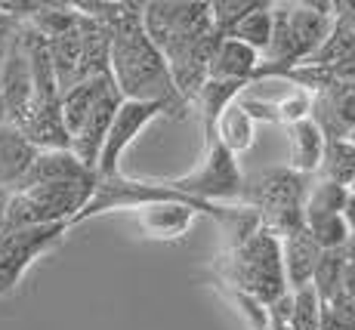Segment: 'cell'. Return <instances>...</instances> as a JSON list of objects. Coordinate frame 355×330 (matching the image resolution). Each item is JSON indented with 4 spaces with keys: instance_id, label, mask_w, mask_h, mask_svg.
<instances>
[{
    "instance_id": "28",
    "label": "cell",
    "mask_w": 355,
    "mask_h": 330,
    "mask_svg": "<svg viewBox=\"0 0 355 330\" xmlns=\"http://www.w3.org/2000/svg\"><path fill=\"white\" fill-rule=\"evenodd\" d=\"M6 123V102H3V90H0V127Z\"/></svg>"
},
{
    "instance_id": "3",
    "label": "cell",
    "mask_w": 355,
    "mask_h": 330,
    "mask_svg": "<svg viewBox=\"0 0 355 330\" xmlns=\"http://www.w3.org/2000/svg\"><path fill=\"white\" fill-rule=\"evenodd\" d=\"M306 191H309V176L293 173L291 167H269L244 180L238 201L248 210H254L257 219L269 232L284 238L303 229Z\"/></svg>"
},
{
    "instance_id": "11",
    "label": "cell",
    "mask_w": 355,
    "mask_h": 330,
    "mask_svg": "<svg viewBox=\"0 0 355 330\" xmlns=\"http://www.w3.org/2000/svg\"><path fill=\"white\" fill-rule=\"evenodd\" d=\"M93 180H96V173L87 170L68 148H46L34 155L28 173L22 176L16 191L34 189V185H65V182H93Z\"/></svg>"
},
{
    "instance_id": "9",
    "label": "cell",
    "mask_w": 355,
    "mask_h": 330,
    "mask_svg": "<svg viewBox=\"0 0 355 330\" xmlns=\"http://www.w3.org/2000/svg\"><path fill=\"white\" fill-rule=\"evenodd\" d=\"M0 90H3V102H6V123L22 127L34 102V84H31L28 53H25L22 37H19V25L10 46H6L3 62H0Z\"/></svg>"
},
{
    "instance_id": "26",
    "label": "cell",
    "mask_w": 355,
    "mask_h": 330,
    "mask_svg": "<svg viewBox=\"0 0 355 330\" xmlns=\"http://www.w3.org/2000/svg\"><path fill=\"white\" fill-rule=\"evenodd\" d=\"M343 293L355 299V263H346L343 266Z\"/></svg>"
},
{
    "instance_id": "25",
    "label": "cell",
    "mask_w": 355,
    "mask_h": 330,
    "mask_svg": "<svg viewBox=\"0 0 355 330\" xmlns=\"http://www.w3.org/2000/svg\"><path fill=\"white\" fill-rule=\"evenodd\" d=\"M340 219H343L346 232H349V235H355V195H352V191H349V198H346L343 210H340Z\"/></svg>"
},
{
    "instance_id": "22",
    "label": "cell",
    "mask_w": 355,
    "mask_h": 330,
    "mask_svg": "<svg viewBox=\"0 0 355 330\" xmlns=\"http://www.w3.org/2000/svg\"><path fill=\"white\" fill-rule=\"evenodd\" d=\"M303 229L309 232V238L315 241L318 250H343L346 241H349V232H346V225H343V219H340V216L306 219Z\"/></svg>"
},
{
    "instance_id": "2",
    "label": "cell",
    "mask_w": 355,
    "mask_h": 330,
    "mask_svg": "<svg viewBox=\"0 0 355 330\" xmlns=\"http://www.w3.org/2000/svg\"><path fill=\"white\" fill-rule=\"evenodd\" d=\"M108 25H112L108 78L121 93V99L158 102L167 108V118H186L189 105L176 93L161 50L142 28V3H118V12Z\"/></svg>"
},
{
    "instance_id": "29",
    "label": "cell",
    "mask_w": 355,
    "mask_h": 330,
    "mask_svg": "<svg viewBox=\"0 0 355 330\" xmlns=\"http://www.w3.org/2000/svg\"><path fill=\"white\" fill-rule=\"evenodd\" d=\"M3 201H6V195H0V235H3Z\"/></svg>"
},
{
    "instance_id": "1",
    "label": "cell",
    "mask_w": 355,
    "mask_h": 330,
    "mask_svg": "<svg viewBox=\"0 0 355 330\" xmlns=\"http://www.w3.org/2000/svg\"><path fill=\"white\" fill-rule=\"evenodd\" d=\"M142 28L148 40L161 50L170 80L186 105L198 102L201 87L207 84V68L220 37L210 25L207 3H142Z\"/></svg>"
},
{
    "instance_id": "12",
    "label": "cell",
    "mask_w": 355,
    "mask_h": 330,
    "mask_svg": "<svg viewBox=\"0 0 355 330\" xmlns=\"http://www.w3.org/2000/svg\"><path fill=\"white\" fill-rule=\"evenodd\" d=\"M318 247L309 238L306 229H297L291 235L282 238V263H284V281H288V290H306L312 284V272L318 263Z\"/></svg>"
},
{
    "instance_id": "5",
    "label": "cell",
    "mask_w": 355,
    "mask_h": 330,
    "mask_svg": "<svg viewBox=\"0 0 355 330\" xmlns=\"http://www.w3.org/2000/svg\"><path fill=\"white\" fill-rule=\"evenodd\" d=\"M96 180L93 182H65V185H34L6 195L3 201V229H37V225H59L71 229V219L87 207Z\"/></svg>"
},
{
    "instance_id": "14",
    "label": "cell",
    "mask_w": 355,
    "mask_h": 330,
    "mask_svg": "<svg viewBox=\"0 0 355 330\" xmlns=\"http://www.w3.org/2000/svg\"><path fill=\"white\" fill-rule=\"evenodd\" d=\"M37 148L19 133L12 123L0 127V195H12L22 182V176L28 173Z\"/></svg>"
},
{
    "instance_id": "17",
    "label": "cell",
    "mask_w": 355,
    "mask_h": 330,
    "mask_svg": "<svg viewBox=\"0 0 355 330\" xmlns=\"http://www.w3.org/2000/svg\"><path fill=\"white\" fill-rule=\"evenodd\" d=\"M210 136H216V142H223V146L238 157L254 146V118H250L235 99L232 105H226L220 112V118H216L214 133Z\"/></svg>"
},
{
    "instance_id": "7",
    "label": "cell",
    "mask_w": 355,
    "mask_h": 330,
    "mask_svg": "<svg viewBox=\"0 0 355 330\" xmlns=\"http://www.w3.org/2000/svg\"><path fill=\"white\" fill-rule=\"evenodd\" d=\"M167 118V108L158 102H133V99H121L114 121L108 127V136L102 142L99 161H96V180H112L121 173V157L124 151L136 142V136L148 127L152 121Z\"/></svg>"
},
{
    "instance_id": "8",
    "label": "cell",
    "mask_w": 355,
    "mask_h": 330,
    "mask_svg": "<svg viewBox=\"0 0 355 330\" xmlns=\"http://www.w3.org/2000/svg\"><path fill=\"white\" fill-rule=\"evenodd\" d=\"M68 225H37V229L3 232L0 238V293H10L22 281L25 269L37 257H44L50 247H56L65 238Z\"/></svg>"
},
{
    "instance_id": "13",
    "label": "cell",
    "mask_w": 355,
    "mask_h": 330,
    "mask_svg": "<svg viewBox=\"0 0 355 330\" xmlns=\"http://www.w3.org/2000/svg\"><path fill=\"white\" fill-rule=\"evenodd\" d=\"M259 62H263L259 53L244 46L241 40L223 37L220 44L214 46V56H210L207 80H244V84H254Z\"/></svg>"
},
{
    "instance_id": "6",
    "label": "cell",
    "mask_w": 355,
    "mask_h": 330,
    "mask_svg": "<svg viewBox=\"0 0 355 330\" xmlns=\"http://www.w3.org/2000/svg\"><path fill=\"white\" fill-rule=\"evenodd\" d=\"M173 191L192 198L201 204H216V201H238L244 189V176L238 170L235 155L216 142V136H204V157L198 167L186 176L176 180H164Z\"/></svg>"
},
{
    "instance_id": "19",
    "label": "cell",
    "mask_w": 355,
    "mask_h": 330,
    "mask_svg": "<svg viewBox=\"0 0 355 330\" xmlns=\"http://www.w3.org/2000/svg\"><path fill=\"white\" fill-rule=\"evenodd\" d=\"M343 266H346L343 250H322L318 253V263H315V272H312L309 287L322 306L343 293Z\"/></svg>"
},
{
    "instance_id": "20",
    "label": "cell",
    "mask_w": 355,
    "mask_h": 330,
    "mask_svg": "<svg viewBox=\"0 0 355 330\" xmlns=\"http://www.w3.org/2000/svg\"><path fill=\"white\" fill-rule=\"evenodd\" d=\"M318 176L327 182L346 185V189L355 182V146L349 139H327L324 142Z\"/></svg>"
},
{
    "instance_id": "27",
    "label": "cell",
    "mask_w": 355,
    "mask_h": 330,
    "mask_svg": "<svg viewBox=\"0 0 355 330\" xmlns=\"http://www.w3.org/2000/svg\"><path fill=\"white\" fill-rule=\"evenodd\" d=\"M343 257H346V263H355V235H349V241H346Z\"/></svg>"
},
{
    "instance_id": "16",
    "label": "cell",
    "mask_w": 355,
    "mask_h": 330,
    "mask_svg": "<svg viewBox=\"0 0 355 330\" xmlns=\"http://www.w3.org/2000/svg\"><path fill=\"white\" fill-rule=\"evenodd\" d=\"M112 78H90V80H80V84L68 87L62 93V102H59V112H62V123H65V133H68V142L71 136L78 133V127L84 123V118L93 112V105L112 90Z\"/></svg>"
},
{
    "instance_id": "21",
    "label": "cell",
    "mask_w": 355,
    "mask_h": 330,
    "mask_svg": "<svg viewBox=\"0 0 355 330\" xmlns=\"http://www.w3.org/2000/svg\"><path fill=\"white\" fill-rule=\"evenodd\" d=\"M346 198H349V189H346V185L318 180L315 185H309V191H306L303 223L306 219H315V216H340Z\"/></svg>"
},
{
    "instance_id": "18",
    "label": "cell",
    "mask_w": 355,
    "mask_h": 330,
    "mask_svg": "<svg viewBox=\"0 0 355 330\" xmlns=\"http://www.w3.org/2000/svg\"><path fill=\"white\" fill-rule=\"evenodd\" d=\"M229 37L241 40L244 46H250V50L259 53V59H263L266 50H269V40H272V3L257 0L254 10L229 31Z\"/></svg>"
},
{
    "instance_id": "30",
    "label": "cell",
    "mask_w": 355,
    "mask_h": 330,
    "mask_svg": "<svg viewBox=\"0 0 355 330\" xmlns=\"http://www.w3.org/2000/svg\"><path fill=\"white\" fill-rule=\"evenodd\" d=\"M349 142H352V146H355V127H352V133H349Z\"/></svg>"
},
{
    "instance_id": "4",
    "label": "cell",
    "mask_w": 355,
    "mask_h": 330,
    "mask_svg": "<svg viewBox=\"0 0 355 330\" xmlns=\"http://www.w3.org/2000/svg\"><path fill=\"white\" fill-rule=\"evenodd\" d=\"M232 284H238V293L259 306H275L282 297H288L282 263V238L259 225L244 241H238L232 250Z\"/></svg>"
},
{
    "instance_id": "10",
    "label": "cell",
    "mask_w": 355,
    "mask_h": 330,
    "mask_svg": "<svg viewBox=\"0 0 355 330\" xmlns=\"http://www.w3.org/2000/svg\"><path fill=\"white\" fill-rule=\"evenodd\" d=\"M118 105H121V93L112 87V90H108L96 105H93V112L87 114L84 123L78 127V133H74L71 142H68V151H71V155L78 157L87 170H93V173H96V161H99L102 142H105V136H108V127H112Z\"/></svg>"
},
{
    "instance_id": "24",
    "label": "cell",
    "mask_w": 355,
    "mask_h": 330,
    "mask_svg": "<svg viewBox=\"0 0 355 330\" xmlns=\"http://www.w3.org/2000/svg\"><path fill=\"white\" fill-rule=\"evenodd\" d=\"M12 34H16V22L0 12V62H3V56H6V46H10Z\"/></svg>"
},
{
    "instance_id": "15",
    "label": "cell",
    "mask_w": 355,
    "mask_h": 330,
    "mask_svg": "<svg viewBox=\"0 0 355 330\" xmlns=\"http://www.w3.org/2000/svg\"><path fill=\"white\" fill-rule=\"evenodd\" d=\"M324 155V136L312 123V118L297 121L288 127V167L300 176H312L322 167Z\"/></svg>"
},
{
    "instance_id": "23",
    "label": "cell",
    "mask_w": 355,
    "mask_h": 330,
    "mask_svg": "<svg viewBox=\"0 0 355 330\" xmlns=\"http://www.w3.org/2000/svg\"><path fill=\"white\" fill-rule=\"evenodd\" d=\"M257 0H214L210 6V25H214V34L216 37H229V31L254 10Z\"/></svg>"
}]
</instances>
